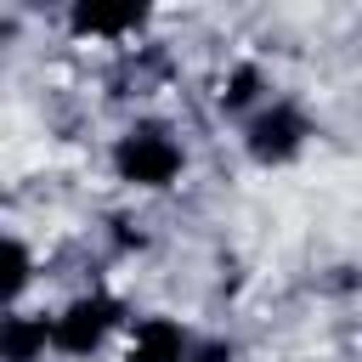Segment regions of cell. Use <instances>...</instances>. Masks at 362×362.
<instances>
[{
    "instance_id": "10",
    "label": "cell",
    "mask_w": 362,
    "mask_h": 362,
    "mask_svg": "<svg viewBox=\"0 0 362 362\" xmlns=\"http://www.w3.org/2000/svg\"><path fill=\"white\" fill-rule=\"evenodd\" d=\"M187 362H243V345L232 334H198V345L187 351Z\"/></svg>"
},
{
    "instance_id": "4",
    "label": "cell",
    "mask_w": 362,
    "mask_h": 362,
    "mask_svg": "<svg viewBox=\"0 0 362 362\" xmlns=\"http://www.w3.org/2000/svg\"><path fill=\"white\" fill-rule=\"evenodd\" d=\"M153 23L158 11L141 0H68L62 6V34L74 45H102V51H141Z\"/></svg>"
},
{
    "instance_id": "1",
    "label": "cell",
    "mask_w": 362,
    "mask_h": 362,
    "mask_svg": "<svg viewBox=\"0 0 362 362\" xmlns=\"http://www.w3.org/2000/svg\"><path fill=\"white\" fill-rule=\"evenodd\" d=\"M102 164H107V181H113L119 192H130V198H164V192H175V187L187 181L192 147H187V136H181L175 119H164V113H136V119H124V124L107 136Z\"/></svg>"
},
{
    "instance_id": "3",
    "label": "cell",
    "mask_w": 362,
    "mask_h": 362,
    "mask_svg": "<svg viewBox=\"0 0 362 362\" xmlns=\"http://www.w3.org/2000/svg\"><path fill=\"white\" fill-rule=\"evenodd\" d=\"M317 141V119L300 96L277 90L260 113H249L238 124V153L255 164V170H294Z\"/></svg>"
},
{
    "instance_id": "7",
    "label": "cell",
    "mask_w": 362,
    "mask_h": 362,
    "mask_svg": "<svg viewBox=\"0 0 362 362\" xmlns=\"http://www.w3.org/2000/svg\"><path fill=\"white\" fill-rule=\"evenodd\" d=\"M57 334H51V305H6L0 322V362H51Z\"/></svg>"
},
{
    "instance_id": "5",
    "label": "cell",
    "mask_w": 362,
    "mask_h": 362,
    "mask_svg": "<svg viewBox=\"0 0 362 362\" xmlns=\"http://www.w3.org/2000/svg\"><path fill=\"white\" fill-rule=\"evenodd\" d=\"M272 96H277V79H272V68H266L260 57H249V51L226 57V62L215 68V79H209V107H215V119H226L232 130H238L249 113H260Z\"/></svg>"
},
{
    "instance_id": "9",
    "label": "cell",
    "mask_w": 362,
    "mask_h": 362,
    "mask_svg": "<svg viewBox=\"0 0 362 362\" xmlns=\"http://www.w3.org/2000/svg\"><path fill=\"white\" fill-rule=\"evenodd\" d=\"M102 243H107L113 260H141V255L153 249V226H147L136 209H113V215L102 221Z\"/></svg>"
},
{
    "instance_id": "8",
    "label": "cell",
    "mask_w": 362,
    "mask_h": 362,
    "mask_svg": "<svg viewBox=\"0 0 362 362\" xmlns=\"http://www.w3.org/2000/svg\"><path fill=\"white\" fill-rule=\"evenodd\" d=\"M40 249H34V238L23 232V226H11L6 232V305H28V288H34V277H40Z\"/></svg>"
},
{
    "instance_id": "6",
    "label": "cell",
    "mask_w": 362,
    "mask_h": 362,
    "mask_svg": "<svg viewBox=\"0 0 362 362\" xmlns=\"http://www.w3.org/2000/svg\"><path fill=\"white\" fill-rule=\"evenodd\" d=\"M198 345V328L175 311H136L124 339H119V362H187V351Z\"/></svg>"
},
{
    "instance_id": "2",
    "label": "cell",
    "mask_w": 362,
    "mask_h": 362,
    "mask_svg": "<svg viewBox=\"0 0 362 362\" xmlns=\"http://www.w3.org/2000/svg\"><path fill=\"white\" fill-rule=\"evenodd\" d=\"M130 300L107 283H85L68 300L51 305V334H57V356L62 362H96L102 351H119L124 328H130Z\"/></svg>"
}]
</instances>
